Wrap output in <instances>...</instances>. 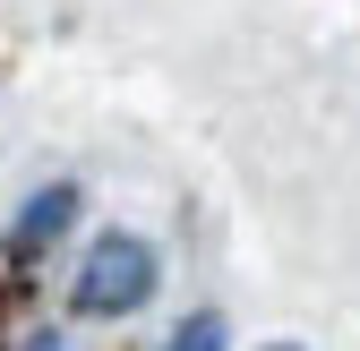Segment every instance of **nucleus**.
Listing matches in <instances>:
<instances>
[{
    "instance_id": "1",
    "label": "nucleus",
    "mask_w": 360,
    "mask_h": 351,
    "mask_svg": "<svg viewBox=\"0 0 360 351\" xmlns=\"http://www.w3.org/2000/svg\"><path fill=\"white\" fill-rule=\"evenodd\" d=\"M69 300H77L86 317H129V309H146V300H155V249H146L138 232H103L95 249H86Z\"/></svg>"
},
{
    "instance_id": "2",
    "label": "nucleus",
    "mask_w": 360,
    "mask_h": 351,
    "mask_svg": "<svg viewBox=\"0 0 360 351\" xmlns=\"http://www.w3.org/2000/svg\"><path fill=\"white\" fill-rule=\"evenodd\" d=\"M69 214H77V189H69V180L34 189V197H26V214H18V232H9V257H34L43 240H60V232H69Z\"/></svg>"
},
{
    "instance_id": "3",
    "label": "nucleus",
    "mask_w": 360,
    "mask_h": 351,
    "mask_svg": "<svg viewBox=\"0 0 360 351\" xmlns=\"http://www.w3.org/2000/svg\"><path fill=\"white\" fill-rule=\"evenodd\" d=\"M172 351H223V317H214V309H206V317H189V326L172 334Z\"/></svg>"
},
{
    "instance_id": "4",
    "label": "nucleus",
    "mask_w": 360,
    "mask_h": 351,
    "mask_svg": "<svg viewBox=\"0 0 360 351\" xmlns=\"http://www.w3.org/2000/svg\"><path fill=\"white\" fill-rule=\"evenodd\" d=\"M18 351H60V334H26V343H18Z\"/></svg>"
},
{
    "instance_id": "5",
    "label": "nucleus",
    "mask_w": 360,
    "mask_h": 351,
    "mask_svg": "<svg viewBox=\"0 0 360 351\" xmlns=\"http://www.w3.org/2000/svg\"><path fill=\"white\" fill-rule=\"evenodd\" d=\"M275 351H292V343H275Z\"/></svg>"
}]
</instances>
